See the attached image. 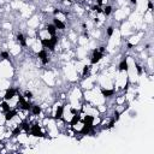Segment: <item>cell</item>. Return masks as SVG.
Returning a JSON list of instances; mask_svg holds the SVG:
<instances>
[{
    "mask_svg": "<svg viewBox=\"0 0 154 154\" xmlns=\"http://www.w3.org/2000/svg\"><path fill=\"white\" fill-rule=\"evenodd\" d=\"M52 23L54 24V26L57 28L58 31H65L66 28H67V23L66 22H63L61 19H59L57 17H52Z\"/></svg>",
    "mask_w": 154,
    "mask_h": 154,
    "instance_id": "cell-5",
    "label": "cell"
},
{
    "mask_svg": "<svg viewBox=\"0 0 154 154\" xmlns=\"http://www.w3.org/2000/svg\"><path fill=\"white\" fill-rule=\"evenodd\" d=\"M154 10V5H153V0H147V11L153 12Z\"/></svg>",
    "mask_w": 154,
    "mask_h": 154,
    "instance_id": "cell-11",
    "label": "cell"
},
{
    "mask_svg": "<svg viewBox=\"0 0 154 154\" xmlns=\"http://www.w3.org/2000/svg\"><path fill=\"white\" fill-rule=\"evenodd\" d=\"M51 52L48 51V49H46V48H42V49H40L37 53H35V55H36V58L40 60V63L43 65V66H46V65H48L49 63H51V54H49Z\"/></svg>",
    "mask_w": 154,
    "mask_h": 154,
    "instance_id": "cell-1",
    "label": "cell"
},
{
    "mask_svg": "<svg viewBox=\"0 0 154 154\" xmlns=\"http://www.w3.org/2000/svg\"><path fill=\"white\" fill-rule=\"evenodd\" d=\"M106 30H105V35H106V37L107 38H111L113 35H114V31H116V28H114V25H108V26H106L105 28Z\"/></svg>",
    "mask_w": 154,
    "mask_h": 154,
    "instance_id": "cell-9",
    "label": "cell"
},
{
    "mask_svg": "<svg viewBox=\"0 0 154 154\" xmlns=\"http://www.w3.org/2000/svg\"><path fill=\"white\" fill-rule=\"evenodd\" d=\"M129 116H130V118H136L137 117V111H130Z\"/></svg>",
    "mask_w": 154,
    "mask_h": 154,
    "instance_id": "cell-13",
    "label": "cell"
},
{
    "mask_svg": "<svg viewBox=\"0 0 154 154\" xmlns=\"http://www.w3.org/2000/svg\"><path fill=\"white\" fill-rule=\"evenodd\" d=\"M116 90H114V88H108V87H100V94H101V96L103 97V99H112V97H114V95H116Z\"/></svg>",
    "mask_w": 154,
    "mask_h": 154,
    "instance_id": "cell-3",
    "label": "cell"
},
{
    "mask_svg": "<svg viewBox=\"0 0 154 154\" xmlns=\"http://www.w3.org/2000/svg\"><path fill=\"white\" fill-rule=\"evenodd\" d=\"M18 93H19V88L8 87V88H6V89H5V91H4L2 96H1V99L6 100V101H10V100H12L13 97H16Z\"/></svg>",
    "mask_w": 154,
    "mask_h": 154,
    "instance_id": "cell-2",
    "label": "cell"
},
{
    "mask_svg": "<svg viewBox=\"0 0 154 154\" xmlns=\"http://www.w3.org/2000/svg\"><path fill=\"white\" fill-rule=\"evenodd\" d=\"M45 29H46V31H47V34L49 35V36H55V35H58V30H57V28L54 26V24L51 22V23H46L45 24Z\"/></svg>",
    "mask_w": 154,
    "mask_h": 154,
    "instance_id": "cell-7",
    "label": "cell"
},
{
    "mask_svg": "<svg viewBox=\"0 0 154 154\" xmlns=\"http://www.w3.org/2000/svg\"><path fill=\"white\" fill-rule=\"evenodd\" d=\"M22 95H23L25 99L30 100V101H32V100L35 99V94H34V91H32V90H30V89H25V90H23Z\"/></svg>",
    "mask_w": 154,
    "mask_h": 154,
    "instance_id": "cell-10",
    "label": "cell"
},
{
    "mask_svg": "<svg viewBox=\"0 0 154 154\" xmlns=\"http://www.w3.org/2000/svg\"><path fill=\"white\" fill-rule=\"evenodd\" d=\"M113 11H114V8H113V6L111 5V4H107V5H105L103 7H102V13H103V16L107 18V17H109L112 13H113Z\"/></svg>",
    "mask_w": 154,
    "mask_h": 154,
    "instance_id": "cell-8",
    "label": "cell"
},
{
    "mask_svg": "<svg viewBox=\"0 0 154 154\" xmlns=\"http://www.w3.org/2000/svg\"><path fill=\"white\" fill-rule=\"evenodd\" d=\"M129 70H130V64H129V58H123L120 61H119V64H118V66H117V71L118 72H129Z\"/></svg>",
    "mask_w": 154,
    "mask_h": 154,
    "instance_id": "cell-4",
    "label": "cell"
},
{
    "mask_svg": "<svg viewBox=\"0 0 154 154\" xmlns=\"http://www.w3.org/2000/svg\"><path fill=\"white\" fill-rule=\"evenodd\" d=\"M95 4H97V5L101 6V7H103L105 5L109 4V0H95Z\"/></svg>",
    "mask_w": 154,
    "mask_h": 154,
    "instance_id": "cell-12",
    "label": "cell"
},
{
    "mask_svg": "<svg viewBox=\"0 0 154 154\" xmlns=\"http://www.w3.org/2000/svg\"><path fill=\"white\" fill-rule=\"evenodd\" d=\"M129 4L136 7V5H137V0H129Z\"/></svg>",
    "mask_w": 154,
    "mask_h": 154,
    "instance_id": "cell-14",
    "label": "cell"
},
{
    "mask_svg": "<svg viewBox=\"0 0 154 154\" xmlns=\"http://www.w3.org/2000/svg\"><path fill=\"white\" fill-rule=\"evenodd\" d=\"M42 111H43V108H42L41 103H34V102H32L31 108H30V111H29V112H30L32 116H35V117H38V118H40V116H41Z\"/></svg>",
    "mask_w": 154,
    "mask_h": 154,
    "instance_id": "cell-6",
    "label": "cell"
}]
</instances>
